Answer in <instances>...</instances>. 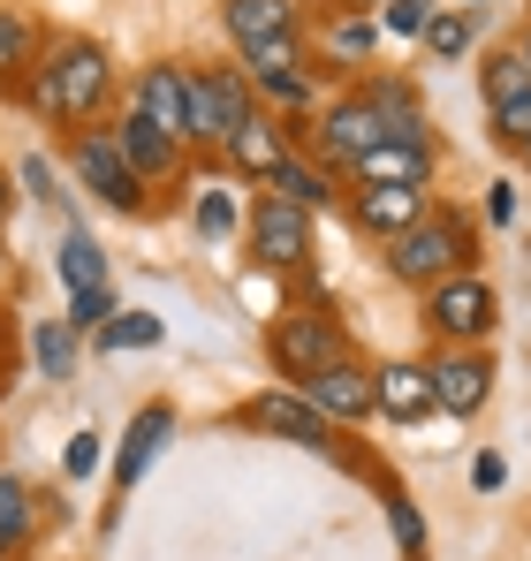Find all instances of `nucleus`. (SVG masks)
Returning a JSON list of instances; mask_svg holds the SVG:
<instances>
[{
	"label": "nucleus",
	"instance_id": "obj_23",
	"mask_svg": "<svg viewBox=\"0 0 531 561\" xmlns=\"http://www.w3.org/2000/svg\"><path fill=\"white\" fill-rule=\"evenodd\" d=\"M372 46H380V23H372V15H350V8H342V15L327 23V38H319V54H327V61H342V69L372 61Z\"/></svg>",
	"mask_w": 531,
	"mask_h": 561
},
{
	"label": "nucleus",
	"instance_id": "obj_6",
	"mask_svg": "<svg viewBox=\"0 0 531 561\" xmlns=\"http://www.w3.org/2000/svg\"><path fill=\"white\" fill-rule=\"evenodd\" d=\"M236 417H244L251 433H266V440H289V448H312V456H335V448H342V425H327L296 387H266Z\"/></svg>",
	"mask_w": 531,
	"mask_h": 561
},
{
	"label": "nucleus",
	"instance_id": "obj_34",
	"mask_svg": "<svg viewBox=\"0 0 531 561\" xmlns=\"http://www.w3.org/2000/svg\"><path fill=\"white\" fill-rule=\"evenodd\" d=\"M31 501H38V493H31L23 478H0V531H31V524H38Z\"/></svg>",
	"mask_w": 531,
	"mask_h": 561
},
{
	"label": "nucleus",
	"instance_id": "obj_36",
	"mask_svg": "<svg viewBox=\"0 0 531 561\" xmlns=\"http://www.w3.org/2000/svg\"><path fill=\"white\" fill-rule=\"evenodd\" d=\"M494 137H509L517 152L531 145V92H524V99H509V106H494Z\"/></svg>",
	"mask_w": 531,
	"mask_h": 561
},
{
	"label": "nucleus",
	"instance_id": "obj_4",
	"mask_svg": "<svg viewBox=\"0 0 531 561\" xmlns=\"http://www.w3.org/2000/svg\"><path fill=\"white\" fill-rule=\"evenodd\" d=\"M251 106H259V92H251V77H244V69H221V61L190 69V145L228 152V137L244 129V114H251Z\"/></svg>",
	"mask_w": 531,
	"mask_h": 561
},
{
	"label": "nucleus",
	"instance_id": "obj_41",
	"mask_svg": "<svg viewBox=\"0 0 531 561\" xmlns=\"http://www.w3.org/2000/svg\"><path fill=\"white\" fill-rule=\"evenodd\" d=\"M8 205H15V183H8V168H0V220H8Z\"/></svg>",
	"mask_w": 531,
	"mask_h": 561
},
{
	"label": "nucleus",
	"instance_id": "obj_26",
	"mask_svg": "<svg viewBox=\"0 0 531 561\" xmlns=\"http://www.w3.org/2000/svg\"><path fill=\"white\" fill-rule=\"evenodd\" d=\"M251 92L266 106H312L319 99V61H304V69H273V77H251Z\"/></svg>",
	"mask_w": 531,
	"mask_h": 561
},
{
	"label": "nucleus",
	"instance_id": "obj_13",
	"mask_svg": "<svg viewBox=\"0 0 531 561\" xmlns=\"http://www.w3.org/2000/svg\"><path fill=\"white\" fill-rule=\"evenodd\" d=\"M426 373H433V410H448V417H478L494 394V365L478 350H441Z\"/></svg>",
	"mask_w": 531,
	"mask_h": 561
},
{
	"label": "nucleus",
	"instance_id": "obj_22",
	"mask_svg": "<svg viewBox=\"0 0 531 561\" xmlns=\"http://www.w3.org/2000/svg\"><path fill=\"white\" fill-rule=\"evenodd\" d=\"M38 69V15L31 8H0V84Z\"/></svg>",
	"mask_w": 531,
	"mask_h": 561
},
{
	"label": "nucleus",
	"instance_id": "obj_15",
	"mask_svg": "<svg viewBox=\"0 0 531 561\" xmlns=\"http://www.w3.org/2000/svg\"><path fill=\"white\" fill-rule=\"evenodd\" d=\"M114 145H122V160L137 168V183L152 190V183H176L182 175V145L168 137V129H152L137 106H122V122H114Z\"/></svg>",
	"mask_w": 531,
	"mask_h": 561
},
{
	"label": "nucleus",
	"instance_id": "obj_17",
	"mask_svg": "<svg viewBox=\"0 0 531 561\" xmlns=\"http://www.w3.org/2000/svg\"><path fill=\"white\" fill-rule=\"evenodd\" d=\"M221 31L236 54H259L273 38H296V0H221Z\"/></svg>",
	"mask_w": 531,
	"mask_h": 561
},
{
	"label": "nucleus",
	"instance_id": "obj_45",
	"mask_svg": "<svg viewBox=\"0 0 531 561\" xmlns=\"http://www.w3.org/2000/svg\"><path fill=\"white\" fill-rule=\"evenodd\" d=\"M524 168H531V145H524Z\"/></svg>",
	"mask_w": 531,
	"mask_h": 561
},
{
	"label": "nucleus",
	"instance_id": "obj_33",
	"mask_svg": "<svg viewBox=\"0 0 531 561\" xmlns=\"http://www.w3.org/2000/svg\"><path fill=\"white\" fill-rule=\"evenodd\" d=\"M463 46H471V15H441V8H433V23H426V54L455 61Z\"/></svg>",
	"mask_w": 531,
	"mask_h": 561
},
{
	"label": "nucleus",
	"instance_id": "obj_12",
	"mask_svg": "<svg viewBox=\"0 0 531 561\" xmlns=\"http://www.w3.org/2000/svg\"><path fill=\"white\" fill-rule=\"evenodd\" d=\"M372 402L387 425H426L433 417V373L418 357H387V365H372Z\"/></svg>",
	"mask_w": 531,
	"mask_h": 561
},
{
	"label": "nucleus",
	"instance_id": "obj_14",
	"mask_svg": "<svg viewBox=\"0 0 531 561\" xmlns=\"http://www.w3.org/2000/svg\"><path fill=\"white\" fill-rule=\"evenodd\" d=\"M357 99L380 114V145H433V122H426V106L403 77H364Z\"/></svg>",
	"mask_w": 531,
	"mask_h": 561
},
{
	"label": "nucleus",
	"instance_id": "obj_35",
	"mask_svg": "<svg viewBox=\"0 0 531 561\" xmlns=\"http://www.w3.org/2000/svg\"><path fill=\"white\" fill-rule=\"evenodd\" d=\"M106 319H114V296H106V280H99V288H84V296H69V327H77V334H99V327H106Z\"/></svg>",
	"mask_w": 531,
	"mask_h": 561
},
{
	"label": "nucleus",
	"instance_id": "obj_7",
	"mask_svg": "<svg viewBox=\"0 0 531 561\" xmlns=\"http://www.w3.org/2000/svg\"><path fill=\"white\" fill-rule=\"evenodd\" d=\"M426 327L441 334L448 350H471V342H486L494 334V288L478 274H448L426 288Z\"/></svg>",
	"mask_w": 531,
	"mask_h": 561
},
{
	"label": "nucleus",
	"instance_id": "obj_29",
	"mask_svg": "<svg viewBox=\"0 0 531 561\" xmlns=\"http://www.w3.org/2000/svg\"><path fill=\"white\" fill-rule=\"evenodd\" d=\"M190 220H197V236H205V243H221V236L236 228V190H228V183H205V190H197V205H190Z\"/></svg>",
	"mask_w": 531,
	"mask_h": 561
},
{
	"label": "nucleus",
	"instance_id": "obj_27",
	"mask_svg": "<svg viewBox=\"0 0 531 561\" xmlns=\"http://www.w3.org/2000/svg\"><path fill=\"white\" fill-rule=\"evenodd\" d=\"M160 334H168V327H160L152 311H114V319L99 327V350H114V357H122V350H160Z\"/></svg>",
	"mask_w": 531,
	"mask_h": 561
},
{
	"label": "nucleus",
	"instance_id": "obj_5",
	"mask_svg": "<svg viewBox=\"0 0 531 561\" xmlns=\"http://www.w3.org/2000/svg\"><path fill=\"white\" fill-rule=\"evenodd\" d=\"M69 168H77L84 197L114 205V213H145V205H152V197H145V183H137V168L122 160V145H114V129H106V122L77 129V145H69Z\"/></svg>",
	"mask_w": 531,
	"mask_h": 561
},
{
	"label": "nucleus",
	"instance_id": "obj_38",
	"mask_svg": "<svg viewBox=\"0 0 531 561\" xmlns=\"http://www.w3.org/2000/svg\"><path fill=\"white\" fill-rule=\"evenodd\" d=\"M486 220H501V228L517 220V183H494V190H486Z\"/></svg>",
	"mask_w": 531,
	"mask_h": 561
},
{
	"label": "nucleus",
	"instance_id": "obj_1",
	"mask_svg": "<svg viewBox=\"0 0 531 561\" xmlns=\"http://www.w3.org/2000/svg\"><path fill=\"white\" fill-rule=\"evenodd\" d=\"M23 99H31V114H46L54 129H91L99 106L114 99V61H106V46L61 31V38L38 54V69L23 77Z\"/></svg>",
	"mask_w": 531,
	"mask_h": 561
},
{
	"label": "nucleus",
	"instance_id": "obj_39",
	"mask_svg": "<svg viewBox=\"0 0 531 561\" xmlns=\"http://www.w3.org/2000/svg\"><path fill=\"white\" fill-rule=\"evenodd\" d=\"M23 190H31L38 205H61V197H54V175H46V160H23Z\"/></svg>",
	"mask_w": 531,
	"mask_h": 561
},
{
	"label": "nucleus",
	"instance_id": "obj_44",
	"mask_svg": "<svg viewBox=\"0 0 531 561\" xmlns=\"http://www.w3.org/2000/svg\"><path fill=\"white\" fill-rule=\"evenodd\" d=\"M0 274H8V251H0Z\"/></svg>",
	"mask_w": 531,
	"mask_h": 561
},
{
	"label": "nucleus",
	"instance_id": "obj_42",
	"mask_svg": "<svg viewBox=\"0 0 531 561\" xmlns=\"http://www.w3.org/2000/svg\"><path fill=\"white\" fill-rule=\"evenodd\" d=\"M342 8H350V15H364V8H387V0H342Z\"/></svg>",
	"mask_w": 531,
	"mask_h": 561
},
{
	"label": "nucleus",
	"instance_id": "obj_9",
	"mask_svg": "<svg viewBox=\"0 0 531 561\" xmlns=\"http://www.w3.org/2000/svg\"><path fill=\"white\" fill-rule=\"evenodd\" d=\"M380 145V114L364 106V99H327L319 106V122H312V160L327 168V175H350L357 160Z\"/></svg>",
	"mask_w": 531,
	"mask_h": 561
},
{
	"label": "nucleus",
	"instance_id": "obj_18",
	"mask_svg": "<svg viewBox=\"0 0 531 561\" xmlns=\"http://www.w3.org/2000/svg\"><path fill=\"white\" fill-rule=\"evenodd\" d=\"M289 152H296V145H289V129H281V122H273L266 106H251V114H244V129L228 137V152H221V160H228L236 175L266 183V175H273V168H281Z\"/></svg>",
	"mask_w": 531,
	"mask_h": 561
},
{
	"label": "nucleus",
	"instance_id": "obj_28",
	"mask_svg": "<svg viewBox=\"0 0 531 561\" xmlns=\"http://www.w3.org/2000/svg\"><path fill=\"white\" fill-rule=\"evenodd\" d=\"M478 84H486V114H494V106H509V99H524L531 92L524 54H517V46H501V54L486 61V77H478Z\"/></svg>",
	"mask_w": 531,
	"mask_h": 561
},
{
	"label": "nucleus",
	"instance_id": "obj_30",
	"mask_svg": "<svg viewBox=\"0 0 531 561\" xmlns=\"http://www.w3.org/2000/svg\"><path fill=\"white\" fill-rule=\"evenodd\" d=\"M387 531H395V547H403V561H426V516H418V501L387 493Z\"/></svg>",
	"mask_w": 531,
	"mask_h": 561
},
{
	"label": "nucleus",
	"instance_id": "obj_37",
	"mask_svg": "<svg viewBox=\"0 0 531 561\" xmlns=\"http://www.w3.org/2000/svg\"><path fill=\"white\" fill-rule=\"evenodd\" d=\"M99 456H106V448H99V433H77V440H69V456H61V470H69V478H91V470H99Z\"/></svg>",
	"mask_w": 531,
	"mask_h": 561
},
{
	"label": "nucleus",
	"instance_id": "obj_8",
	"mask_svg": "<svg viewBox=\"0 0 531 561\" xmlns=\"http://www.w3.org/2000/svg\"><path fill=\"white\" fill-rule=\"evenodd\" d=\"M251 251H259L266 274H304L312 266V213L266 190L259 205H251Z\"/></svg>",
	"mask_w": 531,
	"mask_h": 561
},
{
	"label": "nucleus",
	"instance_id": "obj_11",
	"mask_svg": "<svg viewBox=\"0 0 531 561\" xmlns=\"http://www.w3.org/2000/svg\"><path fill=\"white\" fill-rule=\"evenodd\" d=\"M129 106H137L152 129H168L182 152H190V69H182V61H152V69L137 77Z\"/></svg>",
	"mask_w": 531,
	"mask_h": 561
},
{
	"label": "nucleus",
	"instance_id": "obj_2",
	"mask_svg": "<svg viewBox=\"0 0 531 561\" xmlns=\"http://www.w3.org/2000/svg\"><path fill=\"white\" fill-rule=\"evenodd\" d=\"M387 274L403 280V288H418V296L448 274H471V220L433 205L418 228H403V236L387 243Z\"/></svg>",
	"mask_w": 531,
	"mask_h": 561
},
{
	"label": "nucleus",
	"instance_id": "obj_31",
	"mask_svg": "<svg viewBox=\"0 0 531 561\" xmlns=\"http://www.w3.org/2000/svg\"><path fill=\"white\" fill-rule=\"evenodd\" d=\"M372 23H380V31H395V38H426V23H433V0H387Z\"/></svg>",
	"mask_w": 531,
	"mask_h": 561
},
{
	"label": "nucleus",
	"instance_id": "obj_21",
	"mask_svg": "<svg viewBox=\"0 0 531 561\" xmlns=\"http://www.w3.org/2000/svg\"><path fill=\"white\" fill-rule=\"evenodd\" d=\"M259 190L289 197V205H304V213H319V205H335V197H342V183H335V175H327V168H319L304 145H296V152H289V160H281V168H273Z\"/></svg>",
	"mask_w": 531,
	"mask_h": 561
},
{
	"label": "nucleus",
	"instance_id": "obj_16",
	"mask_svg": "<svg viewBox=\"0 0 531 561\" xmlns=\"http://www.w3.org/2000/svg\"><path fill=\"white\" fill-rule=\"evenodd\" d=\"M433 213V190H350V220L372 236V243H395L403 228H418Z\"/></svg>",
	"mask_w": 531,
	"mask_h": 561
},
{
	"label": "nucleus",
	"instance_id": "obj_10",
	"mask_svg": "<svg viewBox=\"0 0 531 561\" xmlns=\"http://www.w3.org/2000/svg\"><path fill=\"white\" fill-rule=\"evenodd\" d=\"M327 425H364V417H380V402H372V365H357V357H335L319 379H304L296 387Z\"/></svg>",
	"mask_w": 531,
	"mask_h": 561
},
{
	"label": "nucleus",
	"instance_id": "obj_3",
	"mask_svg": "<svg viewBox=\"0 0 531 561\" xmlns=\"http://www.w3.org/2000/svg\"><path fill=\"white\" fill-rule=\"evenodd\" d=\"M266 357H273V373L281 379H319L335 357H350V342H342V319L327 311V304H304V311H281L273 319V334H266Z\"/></svg>",
	"mask_w": 531,
	"mask_h": 561
},
{
	"label": "nucleus",
	"instance_id": "obj_20",
	"mask_svg": "<svg viewBox=\"0 0 531 561\" xmlns=\"http://www.w3.org/2000/svg\"><path fill=\"white\" fill-rule=\"evenodd\" d=\"M168 433H176V410H168V402H152V410L129 417V440H122V456H114V493H137V478L160 463Z\"/></svg>",
	"mask_w": 531,
	"mask_h": 561
},
{
	"label": "nucleus",
	"instance_id": "obj_32",
	"mask_svg": "<svg viewBox=\"0 0 531 561\" xmlns=\"http://www.w3.org/2000/svg\"><path fill=\"white\" fill-rule=\"evenodd\" d=\"M312 54H304V38H273L259 54H244V77H273V69H304Z\"/></svg>",
	"mask_w": 531,
	"mask_h": 561
},
{
	"label": "nucleus",
	"instance_id": "obj_40",
	"mask_svg": "<svg viewBox=\"0 0 531 561\" xmlns=\"http://www.w3.org/2000/svg\"><path fill=\"white\" fill-rule=\"evenodd\" d=\"M501 478H509V463H501V456H478V463H471V485H478V493H494Z\"/></svg>",
	"mask_w": 531,
	"mask_h": 561
},
{
	"label": "nucleus",
	"instance_id": "obj_19",
	"mask_svg": "<svg viewBox=\"0 0 531 561\" xmlns=\"http://www.w3.org/2000/svg\"><path fill=\"white\" fill-rule=\"evenodd\" d=\"M357 190H433V145H372L350 168Z\"/></svg>",
	"mask_w": 531,
	"mask_h": 561
},
{
	"label": "nucleus",
	"instance_id": "obj_24",
	"mask_svg": "<svg viewBox=\"0 0 531 561\" xmlns=\"http://www.w3.org/2000/svg\"><path fill=\"white\" fill-rule=\"evenodd\" d=\"M61 280H69V296H84V288L106 280V251L91 243L84 228H69V236H61Z\"/></svg>",
	"mask_w": 531,
	"mask_h": 561
},
{
	"label": "nucleus",
	"instance_id": "obj_25",
	"mask_svg": "<svg viewBox=\"0 0 531 561\" xmlns=\"http://www.w3.org/2000/svg\"><path fill=\"white\" fill-rule=\"evenodd\" d=\"M31 350H38V373H46V379H69V373H77V327H69V319H38Z\"/></svg>",
	"mask_w": 531,
	"mask_h": 561
},
{
	"label": "nucleus",
	"instance_id": "obj_43",
	"mask_svg": "<svg viewBox=\"0 0 531 561\" xmlns=\"http://www.w3.org/2000/svg\"><path fill=\"white\" fill-rule=\"evenodd\" d=\"M517 54H524V69H531V31H524V38H517Z\"/></svg>",
	"mask_w": 531,
	"mask_h": 561
}]
</instances>
